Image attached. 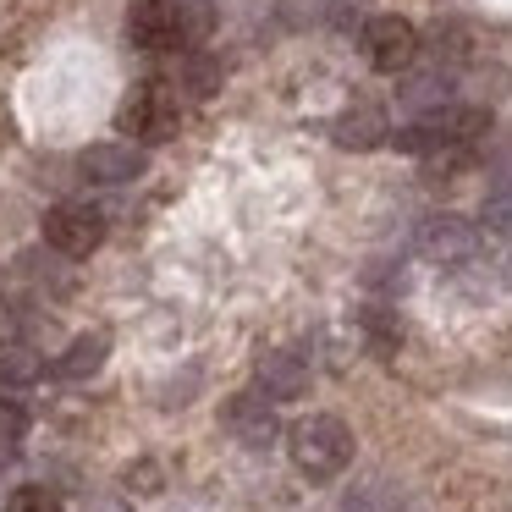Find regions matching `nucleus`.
I'll use <instances>...</instances> for the list:
<instances>
[{
  "instance_id": "1",
  "label": "nucleus",
  "mask_w": 512,
  "mask_h": 512,
  "mask_svg": "<svg viewBox=\"0 0 512 512\" xmlns=\"http://www.w3.org/2000/svg\"><path fill=\"white\" fill-rule=\"evenodd\" d=\"M287 452L298 463V474L309 479H336L353 463V430H347L336 413H309L287 430Z\"/></svg>"
},
{
  "instance_id": "2",
  "label": "nucleus",
  "mask_w": 512,
  "mask_h": 512,
  "mask_svg": "<svg viewBox=\"0 0 512 512\" xmlns=\"http://www.w3.org/2000/svg\"><path fill=\"white\" fill-rule=\"evenodd\" d=\"M358 50H364V61L375 72H408L413 67V56H419V28L408 23V17H369L364 23V34H358Z\"/></svg>"
},
{
  "instance_id": "3",
  "label": "nucleus",
  "mask_w": 512,
  "mask_h": 512,
  "mask_svg": "<svg viewBox=\"0 0 512 512\" xmlns=\"http://www.w3.org/2000/svg\"><path fill=\"white\" fill-rule=\"evenodd\" d=\"M45 243L67 259H89L105 243V215L94 204H56L45 215Z\"/></svg>"
},
{
  "instance_id": "4",
  "label": "nucleus",
  "mask_w": 512,
  "mask_h": 512,
  "mask_svg": "<svg viewBox=\"0 0 512 512\" xmlns=\"http://www.w3.org/2000/svg\"><path fill=\"white\" fill-rule=\"evenodd\" d=\"M419 254L424 259H435V265H463V259H474V248H479V232H474V221H463V215H452V210H441V215H424L419 221Z\"/></svg>"
},
{
  "instance_id": "5",
  "label": "nucleus",
  "mask_w": 512,
  "mask_h": 512,
  "mask_svg": "<svg viewBox=\"0 0 512 512\" xmlns=\"http://www.w3.org/2000/svg\"><path fill=\"white\" fill-rule=\"evenodd\" d=\"M188 23H182L177 0H133L127 6V39L138 50H177Z\"/></svg>"
},
{
  "instance_id": "6",
  "label": "nucleus",
  "mask_w": 512,
  "mask_h": 512,
  "mask_svg": "<svg viewBox=\"0 0 512 512\" xmlns=\"http://www.w3.org/2000/svg\"><path fill=\"white\" fill-rule=\"evenodd\" d=\"M122 127L133 138H144V144H166V138H177V100H171L160 83H144V89L122 105Z\"/></svg>"
},
{
  "instance_id": "7",
  "label": "nucleus",
  "mask_w": 512,
  "mask_h": 512,
  "mask_svg": "<svg viewBox=\"0 0 512 512\" xmlns=\"http://www.w3.org/2000/svg\"><path fill=\"white\" fill-rule=\"evenodd\" d=\"M226 430H232L243 446H254V452H265V446L281 435L276 402H270V397H259V391H237V397L226 402Z\"/></svg>"
},
{
  "instance_id": "8",
  "label": "nucleus",
  "mask_w": 512,
  "mask_h": 512,
  "mask_svg": "<svg viewBox=\"0 0 512 512\" xmlns=\"http://www.w3.org/2000/svg\"><path fill=\"white\" fill-rule=\"evenodd\" d=\"M254 380H259V397L292 402V397H303V391H309V364H303L298 353H287V347H276V353L259 358Z\"/></svg>"
},
{
  "instance_id": "9",
  "label": "nucleus",
  "mask_w": 512,
  "mask_h": 512,
  "mask_svg": "<svg viewBox=\"0 0 512 512\" xmlns=\"http://www.w3.org/2000/svg\"><path fill=\"white\" fill-rule=\"evenodd\" d=\"M83 177L89 182H133V177H144V155H138L133 144H94V149H83Z\"/></svg>"
},
{
  "instance_id": "10",
  "label": "nucleus",
  "mask_w": 512,
  "mask_h": 512,
  "mask_svg": "<svg viewBox=\"0 0 512 512\" xmlns=\"http://www.w3.org/2000/svg\"><path fill=\"white\" fill-rule=\"evenodd\" d=\"M331 133H336V144L342 149H380L386 144V116H380V105H347L342 116L331 122Z\"/></svg>"
},
{
  "instance_id": "11",
  "label": "nucleus",
  "mask_w": 512,
  "mask_h": 512,
  "mask_svg": "<svg viewBox=\"0 0 512 512\" xmlns=\"http://www.w3.org/2000/svg\"><path fill=\"white\" fill-rule=\"evenodd\" d=\"M105 358H111V336L105 331H83V336H72V347L61 353V375L67 380H89V375H100L105 369Z\"/></svg>"
},
{
  "instance_id": "12",
  "label": "nucleus",
  "mask_w": 512,
  "mask_h": 512,
  "mask_svg": "<svg viewBox=\"0 0 512 512\" xmlns=\"http://www.w3.org/2000/svg\"><path fill=\"white\" fill-rule=\"evenodd\" d=\"M39 375H45V353H39L34 342L6 336V342H0V386H34Z\"/></svg>"
},
{
  "instance_id": "13",
  "label": "nucleus",
  "mask_w": 512,
  "mask_h": 512,
  "mask_svg": "<svg viewBox=\"0 0 512 512\" xmlns=\"http://www.w3.org/2000/svg\"><path fill=\"white\" fill-rule=\"evenodd\" d=\"M479 221H485L490 237L512 243V182H496V188L485 193V204H479Z\"/></svg>"
},
{
  "instance_id": "14",
  "label": "nucleus",
  "mask_w": 512,
  "mask_h": 512,
  "mask_svg": "<svg viewBox=\"0 0 512 512\" xmlns=\"http://www.w3.org/2000/svg\"><path fill=\"white\" fill-rule=\"evenodd\" d=\"M6 512H61V496L45 490V485H23V490H12Z\"/></svg>"
},
{
  "instance_id": "15",
  "label": "nucleus",
  "mask_w": 512,
  "mask_h": 512,
  "mask_svg": "<svg viewBox=\"0 0 512 512\" xmlns=\"http://www.w3.org/2000/svg\"><path fill=\"white\" fill-rule=\"evenodd\" d=\"M188 89L199 94V100H204V94H215V89H221V67H215L210 56H193L188 61Z\"/></svg>"
},
{
  "instance_id": "16",
  "label": "nucleus",
  "mask_w": 512,
  "mask_h": 512,
  "mask_svg": "<svg viewBox=\"0 0 512 512\" xmlns=\"http://www.w3.org/2000/svg\"><path fill=\"white\" fill-rule=\"evenodd\" d=\"M23 430H28V413L17 408V402H0V446H6V441H17Z\"/></svg>"
},
{
  "instance_id": "17",
  "label": "nucleus",
  "mask_w": 512,
  "mask_h": 512,
  "mask_svg": "<svg viewBox=\"0 0 512 512\" xmlns=\"http://www.w3.org/2000/svg\"><path fill=\"white\" fill-rule=\"evenodd\" d=\"M89 512H133V501H122V496H94Z\"/></svg>"
}]
</instances>
